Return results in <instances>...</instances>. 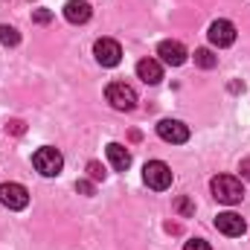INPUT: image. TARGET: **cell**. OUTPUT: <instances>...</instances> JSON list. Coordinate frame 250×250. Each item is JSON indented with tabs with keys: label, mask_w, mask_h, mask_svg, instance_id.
Here are the masks:
<instances>
[{
	"label": "cell",
	"mask_w": 250,
	"mask_h": 250,
	"mask_svg": "<svg viewBox=\"0 0 250 250\" xmlns=\"http://www.w3.org/2000/svg\"><path fill=\"white\" fill-rule=\"evenodd\" d=\"M215 227H218V233H224V236H242V233L248 230L245 218H242V215H236V212H218Z\"/></svg>",
	"instance_id": "cell-10"
},
{
	"label": "cell",
	"mask_w": 250,
	"mask_h": 250,
	"mask_svg": "<svg viewBox=\"0 0 250 250\" xmlns=\"http://www.w3.org/2000/svg\"><path fill=\"white\" fill-rule=\"evenodd\" d=\"M184 250H212L204 239H189L187 245H184Z\"/></svg>",
	"instance_id": "cell-17"
},
{
	"label": "cell",
	"mask_w": 250,
	"mask_h": 250,
	"mask_svg": "<svg viewBox=\"0 0 250 250\" xmlns=\"http://www.w3.org/2000/svg\"><path fill=\"white\" fill-rule=\"evenodd\" d=\"M0 204L9 209H23L29 204V192L23 184H3L0 187Z\"/></svg>",
	"instance_id": "cell-7"
},
{
	"label": "cell",
	"mask_w": 250,
	"mask_h": 250,
	"mask_svg": "<svg viewBox=\"0 0 250 250\" xmlns=\"http://www.w3.org/2000/svg\"><path fill=\"white\" fill-rule=\"evenodd\" d=\"M195 64H198V67H204V70H212V67L218 64V59H215L209 50H195Z\"/></svg>",
	"instance_id": "cell-15"
},
{
	"label": "cell",
	"mask_w": 250,
	"mask_h": 250,
	"mask_svg": "<svg viewBox=\"0 0 250 250\" xmlns=\"http://www.w3.org/2000/svg\"><path fill=\"white\" fill-rule=\"evenodd\" d=\"M157 137L163 143H172V146H181L189 140V128L181 120H160L157 123Z\"/></svg>",
	"instance_id": "cell-6"
},
{
	"label": "cell",
	"mask_w": 250,
	"mask_h": 250,
	"mask_svg": "<svg viewBox=\"0 0 250 250\" xmlns=\"http://www.w3.org/2000/svg\"><path fill=\"white\" fill-rule=\"evenodd\" d=\"M209 189H212L215 201H221V204H227V207L239 204V201H242V195H245L242 181H239V178H233V175H218V178H212Z\"/></svg>",
	"instance_id": "cell-1"
},
{
	"label": "cell",
	"mask_w": 250,
	"mask_h": 250,
	"mask_svg": "<svg viewBox=\"0 0 250 250\" xmlns=\"http://www.w3.org/2000/svg\"><path fill=\"white\" fill-rule=\"evenodd\" d=\"M32 166H35L44 178H56V175H62V169H64V157H62L59 148L44 146V148H38V151L32 154Z\"/></svg>",
	"instance_id": "cell-2"
},
{
	"label": "cell",
	"mask_w": 250,
	"mask_h": 250,
	"mask_svg": "<svg viewBox=\"0 0 250 250\" xmlns=\"http://www.w3.org/2000/svg\"><path fill=\"white\" fill-rule=\"evenodd\" d=\"M105 96H108L111 108H117V111H134L137 108V93L125 82H111L108 90H105Z\"/></svg>",
	"instance_id": "cell-4"
},
{
	"label": "cell",
	"mask_w": 250,
	"mask_h": 250,
	"mask_svg": "<svg viewBox=\"0 0 250 250\" xmlns=\"http://www.w3.org/2000/svg\"><path fill=\"white\" fill-rule=\"evenodd\" d=\"M64 18L70 23H87L90 21V6L84 0H70V3H64Z\"/></svg>",
	"instance_id": "cell-13"
},
{
	"label": "cell",
	"mask_w": 250,
	"mask_h": 250,
	"mask_svg": "<svg viewBox=\"0 0 250 250\" xmlns=\"http://www.w3.org/2000/svg\"><path fill=\"white\" fill-rule=\"evenodd\" d=\"M178 209H181L184 215H189V212H192V204H189L187 198H181V201H178Z\"/></svg>",
	"instance_id": "cell-21"
},
{
	"label": "cell",
	"mask_w": 250,
	"mask_h": 250,
	"mask_svg": "<svg viewBox=\"0 0 250 250\" xmlns=\"http://www.w3.org/2000/svg\"><path fill=\"white\" fill-rule=\"evenodd\" d=\"M105 154H108V160H111V166H114L117 172H128V166H131V151H128L125 146H120V143H108Z\"/></svg>",
	"instance_id": "cell-11"
},
{
	"label": "cell",
	"mask_w": 250,
	"mask_h": 250,
	"mask_svg": "<svg viewBox=\"0 0 250 250\" xmlns=\"http://www.w3.org/2000/svg\"><path fill=\"white\" fill-rule=\"evenodd\" d=\"M0 44L3 47H18L21 44V32L9 23H0Z\"/></svg>",
	"instance_id": "cell-14"
},
{
	"label": "cell",
	"mask_w": 250,
	"mask_h": 250,
	"mask_svg": "<svg viewBox=\"0 0 250 250\" xmlns=\"http://www.w3.org/2000/svg\"><path fill=\"white\" fill-rule=\"evenodd\" d=\"M32 21H35V23H50V21H53V12H47V9H38V12L32 15Z\"/></svg>",
	"instance_id": "cell-18"
},
{
	"label": "cell",
	"mask_w": 250,
	"mask_h": 250,
	"mask_svg": "<svg viewBox=\"0 0 250 250\" xmlns=\"http://www.w3.org/2000/svg\"><path fill=\"white\" fill-rule=\"evenodd\" d=\"M137 76L146 82V84H157L160 79H163V67L157 59H143V62L137 64Z\"/></svg>",
	"instance_id": "cell-12"
},
{
	"label": "cell",
	"mask_w": 250,
	"mask_h": 250,
	"mask_svg": "<svg viewBox=\"0 0 250 250\" xmlns=\"http://www.w3.org/2000/svg\"><path fill=\"white\" fill-rule=\"evenodd\" d=\"M239 172H242V178H245V181H250V157H245V160L239 163Z\"/></svg>",
	"instance_id": "cell-20"
},
{
	"label": "cell",
	"mask_w": 250,
	"mask_h": 250,
	"mask_svg": "<svg viewBox=\"0 0 250 250\" xmlns=\"http://www.w3.org/2000/svg\"><path fill=\"white\" fill-rule=\"evenodd\" d=\"M209 41H212L215 47H230V44L236 41V26H233L230 21H224V18L212 21V23H209Z\"/></svg>",
	"instance_id": "cell-8"
},
{
	"label": "cell",
	"mask_w": 250,
	"mask_h": 250,
	"mask_svg": "<svg viewBox=\"0 0 250 250\" xmlns=\"http://www.w3.org/2000/svg\"><path fill=\"white\" fill-rule=\"evenodd\" d=\"M93 56H96V62L102 64V67H117V64L123 62V47L114 38H99L93 44Z\"/></svg>",
	"instance_id": "cell-5"
},
{
	"label": "cell",
	"mask_w": 250,
	"mask_h": 250,
	"mask_svg": "<svg viewBox=\"0 0 250 250\" xmlns=\"http://www.w3.org/2000/svg\"><path fill=\"white\" fill-rule=\"evenodd\" d=\"M87 178H90V181H105V169H102L96 160H90V163H87Z\"/></svg>",
	"instance_id": "cell-16"
},
{
	"label": "cell",
	"mask_w": 250,
	"mask_h": 250,
	"mask_svg": "<svg viewBox=\"0 0 250 250\" xmlns=\"http://www.w3.org/2000/svg\"><path fill=\"white\" fill-rule=\"evenodd\" d=\"M157 56H160V62L163 64H172V67H181V64L187 62V47L181 44V41H160V47H157Z\"/></svg>",
	"instance_id": "cell-9"
},
{
	"label": "cell",
	"mask_w": 250,
	"mask_h": 250,
	"mask_svg": "<svg viewBox=\"0 0 250 250\" xmlns=\"http://www.w3.org/2000/svg\"><path fill=\"white\" fill-rule=\"evenodd\" d=\"M9 128H12L15 134H21V131H23V123H12V125H9Z\"/></svg>",
	"instance_id": "cell-22"
},
{
	"label": "cell",
	"mask_w": 250,
	"mask_h": 250,
	"mask_svg": "<svg viewBox=\"0 0 250 250\" xmlns=\"http://www.w3.org/2000/svg\"><path fill=\"white\" fill-rule=\"evenodd\" d=\"M76 189H79L82 195H93V184H90V181H79V184H76Z\"/></svg>",
	"instance_id": "cell-19"
},
{
	"label": "cell",
	"mask_w": 250,
	"mask_h": 250,
	"mask_svg": "<svg viewBox=\"0 0 250 250\" xmlns=\"http://www.w3.org/2000/svg\"><path fill=\"white\" fill-rule=\"evenodd\" d=\"M143 181H146L148 189L163 192V189L172 187V169H169L163 160H148V163L143 166Z\"/></svg>",
	"instance_id": "cell-3"
}]
</instances>
